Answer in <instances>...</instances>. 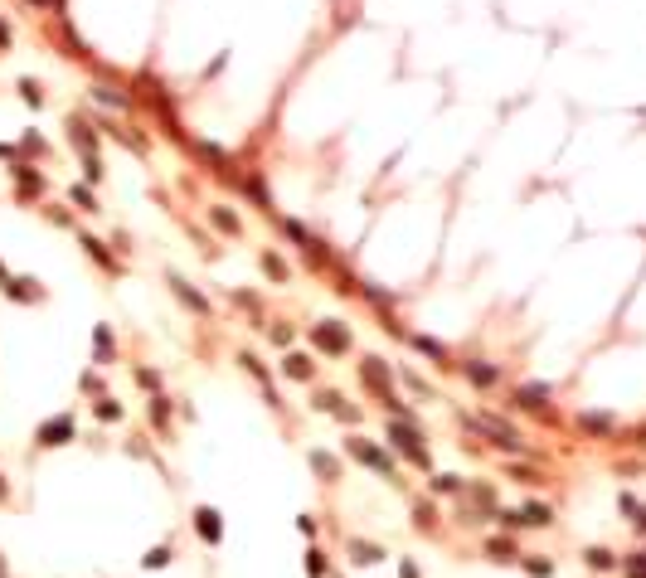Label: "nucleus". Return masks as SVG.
Instances as JSON below:
<instances>
[{
	"label": "nucleus",
	"mask_w": 646,
	"mask_h": 578,
	"mask_svg": "<svg viewBox=\"0 0 646 578\" xmlns=\"http://www.w3.org/2000/svg\"><path fill=\"white\" fill-rule=\"evenodd\" d=\"M389 438H394V447H399L413 467H428V452H423V433H418V423H394Z\"/></svg>",
	"instance_id": "obj_1"
},
{
	"label": "nucleus",
	"mask_w": 646,
	"mask_h": 578,
	"mask_svg": "<svg viewBox=\"0 0 646 578\" xmlns=\"http://www.w3.org/2000/svg\"><path fill=\"white\" fill-rule=\"evenodd\" d=\"M345 447H350V457H360L365 467H374L379 477H389V482H394V462H389V452H384V447H374V442H365V438H350Z\"/></svg>",
	"instance_id": "obj_2"
},
{
	"label": "nucleus",
	"mask_w": 646,
	"mask_h": 578,
	"mask_svg": "<svg viewBox=\"0 0 646 578\" xmlns=\"http://www.w3.org/2000/svg\"><path fill=\"white\" fill-rule=\"evenodd\" d=\"M316 345H321L325 355H345V350H350V331H345L340 321H321V326H316Z\"/></svg>",
	"instance_id": "obj_3"
},
{
	"label": "nucleus",
	"mask_w": 646,
	"mask_h": 578,
	"mask_svg": "<svg viewBox=\"0 0 646 578\" xmlns=\"http://www.w3.org/2000/svg\"><path fill=\"white\" fill-rule=\"evenodd\" d=\"M68 438H73V418H68V413L49 418V423H44V428L34 433V442H39V447H64Z\"/></svg>",
	"instance_id": "obj_4"
},
{
	"label": "nucleus",
	"mask_w": 646,
	"mask_h": 578,
	"mask_svg": "<svg viewBox=\"0 0 646 578\" xmlns=\"http://www.w3.org/2000/svg\"><path fill=\"white\" fill-rule=\"evenodd\" d=\"M471 423H476L481 433H491V442H496V447H506V452H520V438H515V433H511V428H506L496 413H481V418H471Z\"/></svg>",
	"instance_id": "obj_5"
},
{
	"label": "nucleus",
	"mask_w": 646,
	"mask_h": 578,
	"mask_svg": "<svg viewBox=\"0 0 646 578\" xmlns=\"http://www.w3.org/2000/svg\"><path fill=\"white\" fill-rule=\"evenodd\" d=\"M360 380L374 389L379 398H394V389H389V370H384V360H379V355H365V365H360Z\"/></svg>",
	"instance_id": "obj_6"
},
{
	"label": "nucleus",
	"mask_w": 646,
	"mask_h": 578,
	"mask_svg": "<svg viewBox=\"0 0 646 578\" xmlns=\"http://www.w3.org/2000/svg\"><path fill=\"white\" fill-rule=\"evenodd\" d=\"M195 530H200V540H210V544H219V540H223V520H219V510H210V505H200V510H195Z\"/></svg>",
	"instance_id": "obj_7"
},
{
	"label": "nucleus",
	"mask_w": 646,
	"mask_h": 578,
	"mask_svg": "<svg viewBox=\"0 0 646 578\" xmlns=\"http://www.w3.org/2000/svg\"><path fill=\"white\" fill-rule=\"evenodd\" d=\"M316 408H330V413H335V418H345V423H355V418H360V408H350L340 393H316Z\"/></svg>",
	"instance_id": "obj_8"
},
{
	"label": "nucleus",
	"mask_w": 646,
	"mask_h": 578,
	"mask_svg": "<svg viewBox=\"0 0 646 578\" xmlns=\"http://www.w3.org/2000/svg\"><path fill=\"white\" fill-rule=\"evenodd\" d=\"M170 287H175V296H180V301H185V306H195V311H200V316H210V301H205V296H200V291L190 287V282H185V277H170Z\"/></svg>",
	"instance_id": "obj_9"
},
{
	"label": "nucleus",
	"mask_w": 646,
	"mask_h": 578,
	"mask_svg": "<svg viewBox=\"0 0 646 578\" xmlns=\"http://www.w3.org/2000/svg\"><path fill=\"white\" fill-rule=\"evenodd\" d=\"M515 403H520V408H544V403H549V389L544 384H520L515 389Z\"/></svg>",
	"instance_id": "obj_10"
},
{
	"label": "nucleus",
	"mask_w": 646,
	"mask_h": 578,
	"mask_svg": "<svg viewBox=\"0 0 646 578\" xmlns=\"http://www.w3.org/2000/svg\"><path fill=\"white\" fill-rule=\"evenodd\" d=\"M467 380L476 389H491L496 384V365H481V360H467Z\"/></svg>",
	"instance_id": "obj_11"
},
{
	"label": "nucleus",
	"mask_w": 646,
	"mask_h": 578,
	"mask_svg": "<svg viewBox=\"0 0 646 578\" xmlns=\"http://www.w3.org/2000/svg\"><path fill=\"white\" fill-rule=\"evenodd\" d=\"M350 559H355V564H379V559H384V549H379V544H369V540H355V544H350Z\"/></svg>",
	"instance_id": "obj_12"
},
{
	"label": "nucleus",
	"mask_w": 646,
	"mask_h": 578,
	"mask_svg": "<svg viewBox=\"0 0 646 578\" xmlns=\"http://www.w3.org/2000/svg\"><path fill=\"white\" fill-rule=\"evenodd\" d=\"M282 370H287L292 380H311V355H287Z\"/></svg>",
	"instance_id": "obj_13"
},
{
	"label": "nucleus",
	"mask_w": 646,
	"mask_h": 578,
	"mask_svg": "<svg viewBox=\"0 0 646 578\" xmlns=\"http://www.w3.org/2000/svg\"><path fill=\"white\" fill-rule=\"evenodd\" d=\"M311 467L321 472L325 482H335V477H340V462H335V457H325V452H311Z\"/></svg>",
	"instance_id": "obj_14"
},
{
	"label": "nucleus",
	"mask_w": 646,
	"mask_h": 578,
	"mask_svg": "<svg viewBox=\"0 0 646 578\" xmlns=\"http://www.w3.org/2000/svg\"><path fill=\"white\" fill-rule=\"evenodd\" d=\"M263 273H267L272 282H287V263H282L277 253H263Z\"/></svg>",
	"instance_id": "obj_15"
},
{
	"label": "nucleus",
	"mask_w": 646,
	"mask_h": 578,
	"mask_svg": "<svg viewBox=\"0 0 646 578\" xmlns=\"http://www.w3.org/2000/svg\"><path fill=\"white\" fill-rule=\"evenodd\" d=\"M578 423H583L588 433H612V418H608V413H583Z\"/></svg>",
	"instance_id": "obj_16"
},
{
	"label": "nucleus",
	"mask_w": 646,
	"mask_h": 578,
	"mask_svg": "<svg viewBox=\"0 0 646 578\" xmlns=\"http://www.w3.org/2000/svg\"><path fill=\"white\" fill-rule=\"evenodd\" d=\"M486 549H491V559H501V564H511V559H515V544H511V540H501V535H496Z\"/></svg>",
	"instance_id": "obj_17"
},
{
	"label": "nucleus",
	"mask_w": 646,
	"mask_h": 578,
	"mask_svg": "<svg viewBox=\"0 0 646 578\" xmlns=\"http://www.w3.org/2000/svg\"><path fill=\"white\" fill-rule=\"evenodd\" d=\"M583 564H588V569H612L617 559H612V549H588V554H583Z\"/></svg>",
	"instance_id": "obj_18"
},
{
	"label": "nucleus",
	"mask_w": 646,
	"mask_h": 578,
	"mask_svg": "<svg viewBox=\"0 0 646 578\" xmlns=\"http://www.w3.org/2000/svg\"><path fill=\"white\" fill-rule=\"evenodd\" d=\"M93 345H98V360L108 365V360H112V331H108V326H98V335H93Z\"/></svg>",
	"instance_id": "obj_19"
},
{
	"label": "nucleus",
	"mask_w": 646,
	"mask_h": 578,
	"mask_svg": "<svg viewBox=\"0 0 646 578\" xmlns=\"http://www.w3.org/2000/svg\"><path fill=\"white\" fill-rule=\"evenodd\" d=\"M141 564H146V569H166V564H170V544H156V549H151Z\"/></svg>",
	"instance_id": "obj_20"
},
{
	"label": "nucleus",
	"mask_w": 646,
	"mask_h": 578,
	"mask_svg": "<svg viewBox=\"0 0 646 578\" xmlns=\"http://www.w3.org/2000/svg\"><path fill=\"white\" fill-rule=\"evenodd\" d=\"M413 345H418V350H423V355H432V360H437V365H442V360H447V350H442V345H437V340H428V335H413Z\"/></svg>",
	"instance_id": "obj_21"
},
{
	"label": "nucleus",
	"mask_w": 646,
	"mask_h": 578,
	"mask_svg": "<svg viewBox=\"0 0 646 578\" xmlns=\"http://www.w3.org/2000/svg\"><path fill=\"white\" fill-rule=\"evenodd\" d=\"M98 418H103V423L122 418V403H112V398H98Z\"/></svg>",
	"instance_id": "obj_22"
},
{
	"label": "nucleus",
	"mask_w": 646,
	"mask_h": 578,
	"mask_svg": "<svg viewBox=\"0 0 646 578\" xmlns=\"http://www.w3.org/2000/svg\"><path fill=\"white\" fill-rule=\"evenodd\" d=\"M214 224L223 229V233H238V219H233L228 209H214Z\"/></svg>",
	"instance_id": "obj_23"
},
{
	"label": "nucleus",
	"mask_w": 646,
	"mask_h": 578,
	"mask_svg": "<svg viewBox=\"0 0 646 578\" xmlns=\"http://www.w3.org/2000/svg\"><path fill=\"white\" fill-rule=\"evenodd\" d=\"M307 574H311V578H321V574H325V559H321V549H311V554H307Z\"/></svg>",
	"instance_id": "obj_24"
},
{
	"label": "nucleus",
	"mask_w": 646,
	"mask_h": 578,
	"mask_svg": "<svg viewBox=\"0 0 646 578\" xmlns=\"http://www.w3.org/2000/svg\"><path fill=\"white\" fill-rule=\"evenodd\" d=\"M457 486H462V482H457L452 472H442V477H432V491H437V496H442V491H457Z\"/></svg>",
	"instance_id": "obj_25"
},
{
	"label": "nucleus",
	"mask_w": 646,
	"mask_h": 578,
	"mask_svg": "<svg viewBox=\"0 0 646 578\" xmlns=\"http://www.w3.org/2000/svg\"><path fill=\"white\" fill-rule=\"evenodd\" d=\"M73 204H78V209H98V204H93V190H78V185H73Z\"/></svg>",
	"instance_id": "obj_26"
},
{
	"label": "nucleus",
	"mask_w": 646,
	"mask_h": 578,
	"mask_svg": "<svg viewBox=\"0 0 646 578\" xmlns=\"http://www.w3.org/2000/svg\"><path fill=\"white\" fill-rule=\"evenodd\" d=\"M627 569H632V578H646V554H632Z\"/></svg>",
	"instance_id": "obj_27"
},
{
	"label": "nucleus",
	"mask_w": 646,
	"mask_h": 578,
	"mask_svg": "<svg viewBox=\"0 0 646 578\" xmlns=\"http://www.w3.org/2000/svg\"><path fill=\"white\" fill-rule=\"evenodd\" d=\"M166 413H170V408H166V398H151V418H156V423H166Z\"/></svg>",
	"instance_id": "obj_28"
},
{
	"label": "nucleus",
	"mask_w": 646,
	"mask_h": 578,
	"mask_svg": "<svg viewBox=\"0 0 646 578\" xmlns=\"http://www.w3.org/2000/svg\"><path fill=\"white\" fill-rule=\"evenodd\" d=\"M78 243H88V253H93V258H98V263H108V253H103V248H98V238H78ZM108 268H112V263H108Z\"/></svg>",
	"instance_id": "obj_29"
},
{
	"label": "nucleus",
	"mask_w": 646,
	"mask_h": 578,
	"mask_svg": "<svg viewBox=\"0 0 646 578\" xmlns=\"http://www.w3.org/2000/svg\"><path fill=\"white\" fill-rule=\"evenodd\" d=\"M511 477H515V482H539V472H535V467H515Z\"/></svg>",
	"instance_id": "obj_30"
},
{
	"label": "nucleus",
	"mask_w": 646,
	"mask_h": 578,
	"mask_svg": "<svg viewBox=\"0 0 646 578\" xmlns=\"http://www.w3.org/2000/svg\"><path fill=\"white\" fill-rule=\"evenodd\" d=\"M525 569H530V574H535V578H544V574H549V559H530Z\"/></svg>",
	"instance_id": "obj_31"
},
{
	"label": "nucleus",
	"mask_w": 646,
	"mask_h": 578,
	"mask_svg": "<svg viewBox=\"0 0 646 578\" xmlns=\"http://www.w3.org/2000/svg\"><path fill=\"white\" fill-rule=\"evenodd\" d=\"M632 525H637V530H646V505H637V510H632Z\"/></svg>",
	"instance_id": "obj_32"
},
{
	"label": "nucleus",
	"mask_w": 646,
	"mask_h": 578,
	"mask_svg": "<svg viewBox=\"0 0 646 578\" xmlns=\"http://www.w3.org/2000/svg\"><path fill=\"white\" fill-rule=\"evenodd\" d=\"M0 500H5V482H0Z\"/></svg>",
	"instance_id": "obj_33"
},
{
	"label": "nucleus",
	"mask_w": 646,
	"mask_h": 578,
	"mask_svg": "<svg viewBox=\"0 0 646 578\" xmlns=\"http://www.w3.org/2000/svg\"><path fill=\"white\" fill-rule=\"evenodd\" d=\"M637 442H646V428H642V438H637Z\"/></svg>",
	"instance_id": "obj_34"
}]
</instances>
